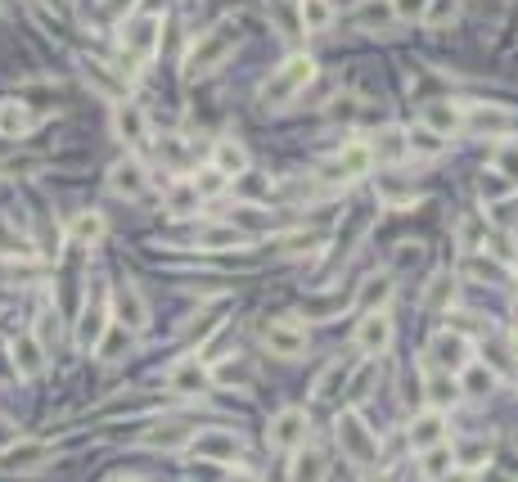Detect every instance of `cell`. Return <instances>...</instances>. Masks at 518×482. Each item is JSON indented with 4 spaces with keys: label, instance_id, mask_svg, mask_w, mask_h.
I'll return each instance as SVG.
<instances>
[{
    "label": "cell",
    "instance_id": "cell-33",
    "mask_svg": "<svg viewBox=\"0 0 518 482\" xmlns=\"http://www.w3.org/2000/svg\"><path fill=\"white\" fill-rule=\"evenodd\" d=\"M32 122H37V118H32L19 100H0V136L19 140V136H28V131H32Z\"/></svg>",
    "mask_w": 518,
    "mask_h": 482
},
{
    "label": "cell",
    "instance_id": "cell-24",
    "mask_svg": "<svg viewBox=\"0 0 518 482\" xmlns=\"http://www.w3.org/2000/svg\"><path fill=\"white\" fill-rule=\"evenodd\" d=\"M82 77L91 91L109 95V100H127V77H113L104 59H82Z\"/></svg>",
    "mask_w": 518,
    "mask_h": 482
},
{
    "label": "cell",
    "instance_id": "cell-32",
    "mask_svg": "<svg viewBox=\"0 0 518 482\" xmlns=\"http://www.w3.org/2000/svg\"><path fill=\"white\" fill-rule=\"evenodd\" d=\"M451 469H455V451H451V442L428 446L424 460H419V473H424V482H442Z\"/></svg>",
    "mask_w": 518,
    "mask_h": 482
},
{
    "label": "cell",
    "instance_id": "cell-17",
    "mask_svg": "<svg viewBox=\"0 0 518 482\" xmlns=\"http://www.w3.org/2000/svg\"><path fill=\"white\" fill-rule=\"evenodd\" d=\"M460 127H464V104H455V100H428L424 104V131H433L437 140L455 136Z\"/></svg>",
    "mask_w": 518,
    "mask_h": 482
},
{
    "label": "cell",
    "instance_id": "cell-21",
    "mask_svg": "<svg viewBox=\"0 0 518 482\" xmlns=\"http://www.w3.org/2000/svg\"><path fill=\"white\" fill-rule=\"evenodd\" d=\"M5 460H0V469H10V473H32V469H41V464L50 460V446L46 442H14L10 451H0Z\"/></svg>",
    "mask_w": 518,
    "mask_h": 482
},
{
    "label": "cell",
    "instance_id": "cell-14",
    "mask_svg": "<svg viewBox=\"0 0 518 482\" xmlns=\"http://www.w3.org/2000/svg\"><path fill=\"white\" fill-rule=\"evenodd\" d=\"M190 451L199 460H212V464H235L239 460V437L230 428H208V433H194L190 437Z\"/></svg>",
    "mask_w": 518,
    "mask_h": 482
},
{
    "label": "cell",
    "instance_id": "cell-29",
    "mask_svg": "<svg viewBox=\"0 0 518 482\" xmlns=\"http://www.w3.org/2000/svg\"><path fill=\"white\" fill-rule=\"evenodd\" d=\"M298 19L307 32H329L338 10H334V0H298Z\"/></svg>",
    "mask_w": 518,
    "mask_h": 482
},
{
    "label": "cell",
    "instance_id": "cell-47",
    "mask_svg": "<svg viewBox=\"0 0 518 482\" xmlns=\"http://www.w3.org/2000/svg\"><path fill=\"white\" fill-rule=\"evenodd\" d=\"M460 244L469 248V253H473V248H482V244H487V235H482V226H478V221H460Z\"/></svg>",
    "mask_w": 518,
    "mask_h": 482
},
{
    "label": "cell",
    "instance_id": "cell-52",
    "mask_svg": "<svg viewBox=\"0 0 518 482\" xmlns=\"http://www.w3.org/2000/svg\"><path fill=\"white\" fill-rule=\"evenodd\" d=\"M482 482H514V478H505V473H496V469L487 464V469H482Z\"/></svg>",
    "mask_w": 518,
    "mask_h": 482
},
{
    "label": "cell",
    "instance_id": "cell-22",
    "mask_svg": "<svg viewBox=\"0 0 518 482\" xmlns=\"http://www.w3.org/2000/svg\"><path fill=\"white\" fill-rule=\"evenodd\" d=\"M10 356H14V370H19V379H41V370H46V347H41L32 334L14 338Z\"/></svg>",
    "mask_w": 518,
    "mask_h": 482
},
{
    "label": "cell",
    "instance_id": "cell-23",
    "mask_svg": "<svg viewBox=\"0 0 518 482\" xmlns=\"http://www.w3.org/2000/svg\"><path fill=\"white\" fill-rule=\"evenodd\" d=\"M194 244L208 248V253H221V248H244V244H248V235L235 226V221H212V226H199Z\"/></svg>",
    "mask_w": 518,
    "mask_h": 482
},
{
    "label": "cell",
    "instance_id": "cell-45",
    "mask_svg": "<svg viewBox=\"0 0 518 482\" xmlns=\"http://www.w3.org/2000/svg\"><path fill=\"white\" fill-rule=\"evenodd\" d=\"M392 5V14H397V23H415V19H424V10H428V0H388Z\"/></svg>",
    "mask_w": 518,
    "mask_h": 482
},
{
    "label": "cell",
    "instance_id": "cell-26",
    "mask_svg": "<svg viewBox=\"0 0 518 482\" xmlns=\"http://www.w3.org/2000/svg\"><path fill=\"white\" fill-rule=\"evenodd\" d=\"M365 145H370V154L379 158V163H406L410 158V140H406V131H397V127L379 131V136L365 140Z\"/></svg>",
    "mask_w": 518,
    "mask_h": 482
},
{
    "label": "cell",
    "instance_id": "cell-20",
    "mask_svg": "<svg viewBox=\"0 0 518 482\" xmlns=\"http://www.w3.org/2000/svg\"><path fill=\"white\" fill-rule=\"evenodd\" d=\"M347 19H352V28H361V32H388L392 23H397V14H392L388 0H356Z\"/></svg>",
    "mask_w": 518,
    "mask_h": 482
},
{
    "label": "cell",
    "instance_id": "cell-49",
    "mask_svg": "<svg viewBox=\"0 0 518 482\" xmlns=\"http://www.w3.org/2000/svg\"><path fill=\"white\" fill-rule=\"evenodd\" d=\"M14 442H19V424L14 419H0V451H10Z\"/></svg>",
    "mask_w": 518,
    "mask_h": 482
},
{
    "label": "cell",
    "instance_id": "cell-38",
    "mask_svg": "<svg viewBox=\"0 0 518 482\" xmlns=\"http://www.w3.org/2000/svg\"><path fill=\"white\" fill-rule=\"evenodd\" d=\"M460 19V0H428V10H424V28H433V32H442V28H451V23Z\"/></svg>",
    "mask_w": 518,
    "mask_h": 482
},
{
    "label": "cell",
    "instance_id": "cell-25",
    "mask_svg": "<svg viewBox=\"0 0 518 482\" xmlns=\"http://www.w3.org/2000/svg\"><path fill=\"white\" fill-rule=\"evenodd\" d=\"M68 235H73V244L95 248V244H104V235H109V221H104V212L86 208V212H77V217L68 221Z\"/></svg>",
    "mask_w": 518,
    "mask_h": 482
},
{
    "label": "cell",
    "instance_id": "cell-4",
    "mask_svg": "<svg viewBox=\"0 0 518 482\" xmlns=\"http://www.w3.org/2000/svg\"><path fill=\"white\" fill-rule=\"evenodd\" d=\"M118 41L136 64H149V59L163 50V19H158V14H136V19L122 23Z\"/></svg>",
    "mask_w": 518,
    "mask_h": 482
},
{
    "label": "cell",
    "instance_id": "cell-18",
    "mask_svg": "<svg viewBox=\"0 0 518 482\" xmlns=\"http://www.w3.org/2000/svg\"><path fill=\"white\" fill-rule=\"evenodd\" d=\"M113 316H118V325H127V334H140V329L149 325V307H145V298H140L136 284H122V289H118Z\"/></svg>",
    "mask_w": 518,
    "mask_h": 482
},
{
    "label": "cell",
    "instance_id": "cell-5",
    "mask_svg": "<svg viewBox=\"0 0 518 482\" xmlns=\"http://www.w3.org/2000/svg\"><path fill=\"white\" fill-rule=\"evenodd\" d=\"M370 167H374L370 145H365V140H347V145L325 163V172H320V176H325V181H334V185H352V181H361Z\"/></svg>",
    "mask_w": 518,
    "mask_h": 482
},
{
    "label": "cell",
    "instance_id": "cell-7",
    "mask_svg": "<svg viewBox=\"0 0 518 482\" xmlns=\"http://www.w3.org/2000/svg\"><path fill=\"white\" fill-rule=\"evenodd\" d=\"M266 437H271L275 451H302V446H307V437H311V419H307V410L284 406L280 415L271 419Z\"/></svg>",
    "mask_w": 518,
    "mask_h": 482
},
{
    "label": "cell",
    "instance_id": "cell-27",
    "mask_svg": "<svg viewBox=\"0 0 518 482\" xmlns=\"http://www.w3.org/2000/svg\"><path fill=\"white\" fill-rule=\"evenodd\" d=\"M437 442H446L442 410H428V415L410 419V446H415V451H428V446H437Z\"/></svg>",
    "mask_w": 518,
    "mask_h": 482
},
{
    "label": "cell",
    "instance_id": "cell-6",
    "mask_svg": "<svg viewBox=\"0 0 518 482\" xmlns=\"http://www.w3.org/2000/svg\"><path fill=\"white\" fill-rule=\"evenodd\" d=\"M428 361L442 374H460L464 365L473 361V343L460 329H442V334H433V343H428Z\"/></svg>",
    "mask_w": 518,
    "mask_h": 482
},
{
    "label": "cell",
    "instance_id": "cell-12",
    "mask_svg": "<svg viewBox=\"0 0 518 482\" xmlns=\"http://www.w3.org/2000/svg\"><path fill=\"white\" fill-rule=\"evenodd\" d=\"M194 433H199L194 419H158V424L145 428L140 446H149V451H181V446H190Z\"/></svg>",
    "mask_w": 518,
    "mask_h": 482
},
{
    "label": "cell",
    "instance_id": "cell-50",
    "mask_svg": "<svg viewBox=\"0 0 518 482\" xmlns=\"http://www.w3.org/2000/svg\"><path fill=\"white\" fill-rule=\"evenodd\" d=\"M50 14H73V0H41Z\"/></svg>",
    "mask_w": 518,
    "mask_h": 482
},
{
    "label": "cell",
    "instance_id": "cell-36",
    "mask_svg": "<svg viewBox=\"0 0 518 482\" xmlns=\"http://www.w3.org/2000/svg\"><path fill=\"white\" fill-rule=\"evenodd\" d=\"M460 397H464V392H460V379H455V374H442V370H437L433 379H428V406H433V410L455 406Z\"/></svg>",
    "mask_w": 518,
    "mask_h": 482
},
{
    "label": "cell",
    "instance_id": "cell-46",
    "mask_svg": "<svg viewBox=\"0 0 518 482\" xmlns=\"http://www.w3.org/2000/svg\"><path fill=\"white\" fill-rule=\"evenodd\" d=\"M410 140V154H419V158H437L442 154V140L433 136V131H419V136H406Z\"/></svg>",
    "mask_w": 518,
    "mask_h": 482
},
{
    "label": "cell",
    "instance_id": "cell-9",
    "mask_svg": "<svg viewBox=\"0 0 518 482\" xmlns=\"http://www.w3.org/2000/svg\"><path fill=\"white\" fill-rule=\"evenodd\" d=\"M352 343H356V352H361V356L388 352V343H392V316H388V311H361Z\"/></svg>",
    "mask_w": 518,
    "mask_h": 482
},
{
    "label": "cell",
    "instance_id": "cell-55",
    "mask_svg": "<svg viewBox=\"0 0 518 482\" xmlns=\"http://www.w3.org/2000/svg\"><path fill=\"white\" fill-rule=\"evenodd\" d=\"M365 482H388V478H365Z\"/></svg>",
    "mask_w": 518,
    "mask_h": 482
},
{
    "label": "cell",
    "instance_id": "cell-39",
    "mask_svg": "<svg viewBox=\"0 0 518 482\" xmlns=\"http://www.w3.org/2000/svg\"><path fill=\"white\" fill-rule=\"evenodd\" d=\"M325 473H329V460L316 451H302L293 460V482H325Z\"/></svg>",
    "mask_w": 518,
    "mask_h": 482
},
{
    "label": "cell",
    "instance_id": "cell-8",
    "mask_svg": "<svg viewBox=\"0 0 518 482\" xmlns=\"http://www.w3.org/2000/svg\"><path fill=\"white\" fill-rule=\"evenodd\" d=\"M262 343H266V352L280 356V361H298V356H307V329H302L298 320H271Z\"/></svg>",
    "mask_w": 518,
    "mask_h": 482
},
{
    "label": "cell",
    "instance_id": "cell-13",
    "mask_svg": "<svg viewBox=\"0 0 518 482\" xmlns=\"http://www.w3.org/2000/svg\"><path fill=\"white\" fill-rule=\"evenodd\" d=\"M167 388L181 392V397H199V392L212 388V365L199 361V356H185V361H176L167 370Z\"/></svg>",
    "mask_w": 518,
    "mask_h": 482
},
{
    "label": "cell",
    "instance_id": "cell-1",
    "mask_svg": "<svg viewBox=\"0 0 518 482\" xmlns=\"http://www.w3.org/2000/svg\"><path fill=\"white\" fill-rule=\"evenodd\" d=\"M235 41H239V23L235 19H221V23H212L208 32H199V37L190 41V50H185V77L217 73V68L230 59Z\"/></svg>",
    "mask_w": 518,
    "mask_h": 482
},
{
    "label": "cell",
    "instance_id": "cell-16",
    "mask_svg": "<svg viewBox=\"0 0 518 482\" xmlns=\"http://www.w3.org/2000/svg\"><path fill=\"white\" fill-rule=\"evenodd\" d=\"M113 136H118L122 145H140V140L149 136L145 109H140V104H131V100H118V104H113Z\"/></svg>",
    "mask_w": 518,
    "mask_h": 482
},
{
    "label": "cell",
    "instance_id": "cell-42",
    "mask_svg": "<svg viewBox=\"0 0 518 482\" xmlns=\"http://www.w3.org/2000/svg\"><path fill=\"white\" fill-rule=\"evenodd\" d=\"M325 113H329V122H356L361 118V100L356 95H334Z\"/></svg>",
    "mask_w": 518,
    "mask_h": 482
},
{
    "label": "cell",
    "instance_id": "cell-54",
    "mask_svg": "<svg viewBox=\"0 0 518 482\" xmlns=\"http://www.w3.org/2000/svg\"><path fill=\"white\" fill-rule=\"evenodd\" d=\"M109 482H140V478H127V473H122V478H109Z\"/></svg>",
    "mask_w": 518,
    "mask_h": 482
},
{
    "label": "cell",
    "instance_id": "cell-15",
    "mask_svg": "<svg viewBox=\"0 0 518 482\" xmlns=\"http://www.w3.org/2000/svg\"><path fill=\"white\" fill-rule=\"evenodd\" d=\"M109 190L118 194V199H140V194L149 190V172L140 158H122V163L109 167Z\"/></svg>",
    "mask_w": 518,
    "mask_h": 482
},
{
    "label": "cell",
    "instance_id": "cell-53",
    "mask_svg": "<svg viewBox=\"0 0 518 482\" xmlns=\"http://www.w3.org/2000/svg\"><path fill=\"white\" fill-rule=\"evenodd\" d=\"M226 482H257V478H253V473H248V469H235Z\"/></svg>",
    "mask_w": 518,
    "mask_h": 482
},
{
    "label": "cell",
    "instance_id": "cell-3",
    "mask_svg": "<svg viewBox=\"0 0 518 482\" xmlns=\"http://www.w3.org/2000/svg\"><path fill=\"white\" fill-rule=\"evenodd\" d=\"M338 446H343V455L352 464H361V469H374V464H379V437H374V428L365 424L356 410L338 415Z\"/></svg>",
    "mask_w": 518,
    "mask_h": 482
},
{
    "label": "cell",
    "instance_id": "cell-34",
    "mask_svg": "<svg viewBox=\"0 0 518 482\" xmlns=\"http://www.w3.org/2000/svg\"><path fill=\"white\" fill-rule=\"evenodd\" d=\"M451 302H455V275L437 271L433 280H428V289H424V311L428 316H437V311H446Z\"/></svg>",
    "mask_w": 518,
    "mask_h": 482
},
{
    "label": "cell",
    "instance_id": "cell-40",
    "mask_svg": "<svg viewBox=\"0 0 518 482\" xmlns=\"http://www.w3.org/2000/svg\"><path fill=\"white\" fill-rule=\"evenodd\" d=\"M478 194L487 203H500V199H514V181H505L500 172H482L478 176Z\"/></svg>",
    "mask_w": 518,
    "mask_h": 482
},
{
    "label": "cell",
    "instance_id": "cell-44",
    "mask_svg": "<svg viewBox=\"0 0 518 482\" xmlns=\"http://www.w3.org/2000/svg\"><path fill=\"white\" fill-rule=\"evenodd\" d=\"M491 172H500L505 181H518V145H505L496 154V163H491Z\"/></svg>",
    "mask_w": 518,
    "mask_h": 482
},
{
    "label": "cell",
    "instance_id": "cell-37",
    "mask_svg": "<svg viewBox=\"0 0 518 482\" xmlns=\"http://www.w3.org/2000/svg\"><path fill=\"white\" fill-rule=\"evenodd\" d=\"M316 244H320V230H289V235L275 239V253L280 257H302V253H311Z\"/></svg>",
    "mask_w": 518,
    "mask_h": 482
},
{
    "label": "cell",
    "instance_id": "cell-41",
    "mask_svg": "<svg viewBox=\"0 0 518 482\" xmlns=\"http://www.w3.org/2000/svg\"><path fill=\"white\" fill-rule=\"evenodd\" d=\"M455 464H464V469H487V464H491V446L473 437V442H464L460 451H455Z\"/></svg>",
    "mask_w": 518,
    "mask_h": 482
},
{
    "label": "cell",
    "instance_id": "cell-28",
    "mask_svg": "<svg viewBox=\"0 0 518 482\" xmlns=\"http://www.w3.org/2000/svg\"><path fill=\"white\" fill-rule=\"evenodd\" d=\"M392 275H370V280H361V289H356V311H388V298H392Z\"/></svg>",
    "mask_w": 518,
    "mask_h": 482
},
{
    "label": "cell",
    "instance_id": "cell-30",
    "mask_svg": "<svg viewBox=\"0 0 518 482\" xmlns=\"http://www.w3.org/2000/svg\"><path fill=\"white\" fill-rule=\"evenodd\" d=\"M167 212H172V217H190L194 208H203V194H199V185L194 181H172L167 185Z\"/></svg>",
    "mask_w": 518,
    "mask_h": 482
},
{
    "label": "cell",
    "instance_id": "cell-11",
    "mask_svg": "<svg viewBox=\"0 0 518 482\" xmlns=\"http://www.w3.org/2000/svg\"><path fill=\"white\" fill-rule=\"evenodd\" d=\"M464 127L473 131V136H509L514 131V113L505 109V104H464Z\"/></svg>",
    "mask_w": 518,
    "mask_h": 482
},
{
    "label": "cell",
    "instance_id": "cell-51",
    "mask_svg": "<svg viewBox=\"0 0 518 482\" xmlns=\"http://www.w3.org/2000/svg\"><path fill=\"white\" fill-rule=\"evenodd\" d=\"M442 482H473V473H469V469H451Z\"/></svg>",
    "mask_w": 518,
    "mask_h": 482
},
{
    "label": "cell",
    "instance_id": "cell-43",
    "mask_svg": "<svg viewBox=\"0 0 518 482\" xmlns=\"http://www.w3.org/2000/svg\"><path fill=\"white\" fill-rule=\"evenodd\" d=\"M37 338L41 347H46V352H55V343H59V320H55V311L50 307H41V316H37Z\"/></svg>",
    "mask_w": 518,
    "mask_h": 482
},
{
    "label": "cell",
    "instance_id": "cell-19",
    "mask_svg": "<svg viewBox=\"0 0 518 482\" xmlns=\"http://www.w3.org/2000/svg\"><path fill=\"white\" fill-rule=\"evenodd\" d=\"M212 172H221L226 181L244 176V172H248V149L239 145L235 136H221L217 145H212Z\"/></svg>",
    "mask_w": 518,
    "mask_h": 482
},
{
    "label": "cell",
    "instance_id": "cell-10",
    "mask_svg": "<svg viewBox=\"0 0 518 482\" xmlns=\"http://www.w3.org/2000/svg\"><path fill=\"white\" fill-rule=\"evenodd\" d=\"M109 320H113V311L104 307L100 298H86L82 302V316H77V347H82V352H100L104 347V338H109Z\"/></svg>",
    "mask_w": 518,
    "mask_h": 482
},
{
    "label": "cell",
    "instance_id": "cell-35",
    "mask_svg": "<svg viewBox=\"0 0 518 482\" xmlns=\"http://www.w3.org/2000/svg\"><path fill=\"white\" fill-rule=\"evenodd\" d=\"M347 379H352V365H347V361H329V365H325V374L316 379V397H320V401L343 397Z\"/></svg>",
    "mask_w": 518,
    "mask_h": 482
},
{
    "label": "cell",
    "instance_id": "cell-2",
    "mask_svg": "<svg viewBox=\"0 0 518 482\" xmlns=\"http://www.w3.org/2000/svg\"><path fill=\"white\" fill-rule=\"evenodd\" d=\"M311 82H316V59H311V55H289L262 82V104H266V109H284V104L298 100Z\"/></svg>",
    "mask_w": 518,
    "mask_h": 482
},
{
    "label": "cell",
    "instance_id": "cell-31",
    "mask_svg": "<svg viewBox=\"0 0 518 482\" xmlns=\"http://www.w3.org/2000/svg\"><path fill=\"white\" fill-rule=\"evenodd\" d=\"M496 370H487V365L482 361H469L460 370V392H469V397H491V392H496Z\"/></svg>",
    "mask_w": 518,
    "mask_h": 482
},
{
    "label": "cell",
    "instance_id": "cell-48",
    "mask_svg": "<svg viewBox=\"0 0 518 482\" xmlns=\"http://www.w3.org/2000/svg\"><path fill=\"white\" fill-rule=\"evenodd\" d=\"M487 217L496 226H514V199H500V203H487Z\"/></svg>",
    "mask_w": 518,
    "mask_h": 482
}]
</instances>
